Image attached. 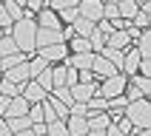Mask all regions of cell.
Here are the masks:
<instances>
[{
  "instance_id": "obj_1",
  "label": "cell",
  "mask_w": 151,
  "mask_h": 136,
  "mask_svg": "<svg viewBox=\"0 0 151 136\" xmlns=\"http://www.w3.org/2000/svg\"><path fill=\"white\" fill-rule=\"evenodd\" d=\"M34 34H37L34 17H23V20L12 23V40L17 42V48L23 51V54H32L34 51Z\"/></svg>"
},
{
  "instance_id": "obj_2",
  "label": "cell",
  "mask_w": 151,
  "mask_h": 136,
  "mask_svg": "<svg viewBox=\"0 0 151 136\" xmlns=\"http://www.w3.org/2000/svg\"><path fill=\"white\" fill-rule=\"evenodd\" d=\"M123 116L131 122L134 127H148L151 122V108H148V96H143V99H134L128 102L126 110H123Z\"/></svg>"
},
{
  "instance_id": "obj_3",
  "label": "cell",
  "mask_w": 151,
  "mask_h": 136,
  "mask_svg": "<svg viewBox=\"0 0 151 136\" xmlns=\"http://www.w3.org/2000/svg\"><path fill=\"white\" fill-rule=\"evenodd\" d=\"M126 85H128V76L117 71L114 76H106L103 82H97V96H103V99H114V96H123Z\"/></svg>"
},
{
  "instance_id": "obj_4",
  "label": "cell",
  "mask_w": 151,
  "mask_h": 136,
  "mask_svg": "<svg viewBox=\"0 0 151 136\" xmlns=\"http://www.w3.org/2000/svg\"><path fill=\"white\" fill-rule=\"evenodd\" d=\"M77 14L97 25L103 20V0H80V3H77Z\"/></svg>"
},
{
  "instance_id": "obj_5",
  "label": "cell",
  "mask_w": 151,
  "mask_h": 136,
  "mask_svg": "<svg viewBox=\"0 0 151 136\" xmlns=\"http://www.w3.org/2000/svg\"><path fill=\"white\" fill-rule=\"evenodd\" d=\"M37 57L43 62H66L68 59V45L66 42H54V45H46V48H37Z\"/></svg>"
},
{
  "instance_id": "obj_6",
  "label": "cell",
  "mask_w": 151,
  "mask_h": 136,
  "mask_svg": "<svg viewBox=\"0 0 151 136\" xmlns=\"http://www.w3.org/2000/svg\"><path fill=\"white\" fill-rule=\"evenodd\" d=\"M34 23H37V28H49V31H60V28H63L57 11H51V8H40V11L34 14Z\"/></svg>"
},
{
  "instance_id": "obj_7",
  "label": "cell",
  "mask_w": 151,
  "mask_h": 136,
  "mask_svg": "<svg viewBox=\"0 0 151 136\" xmlns=\"http://www.w3.org/2000/svg\"><path fill=\"white\" fill-rule=\"evenodd\" d=\"M20 96H23V99L29 102V105H40V102L46 99L49 93L43 91L40 85L34 82V79H29V82H23V85H20Z\"/></svg>"
},
{
  "instance_id": "obj_8",
  "label": "cell",
  "mask_w": 151,
  "mask_h": 136,
  "mask_svg": "<svg viewBox=\"0 0 151 136\" xmlns=\"http://www.w3.org/2000/svg\"><path fill=\"white\" fill-rule=\"evenodd\" d=\"M54 42H66L60 31H49V28H37V34H34V48H46V45H54Z\"/></svg>"
},
{
  "instance_id": "obj_9",
  "label": "cell",
  "mask_w": 151,
  "mask_h": 136,
  "mask_svg": "<svg viewBox=\"0 0 151 136\" xmlns=\"http://www.w3.org/2000/svg\"><path fill=\"white\" fill-rule=\"evenodd\" d=\"M68 91H71V99H74V102H83V105H86L91 96H97V82H91V85L77 82L74 88H68Z\"/></svg>"
},
{
  "instance_id": "obj_10",
  "label": "cell",
  "mask_w": 151,
  "mask_h": 136,
  "mask_svg": "<svg viewBox=\"0 0 151 136\" xmlns=\"http://www.w3.org/2000/svg\"><path fill=\"white\" fill-rule=\"evenodd\" d=\"M106 45L109 48H117V51H128L131 48V37H128V31H111L106 37Z\"/></svg>"
},
{
  "instance_id": "obj_11",
  "label": "cell",
  "mask_w": 151,
  "mask_h": 136,
  "mask_svg": "<svg viewBox=\"0 0 151 136\" xmlns=\"http://www.w3.org/2000/svg\"><path fill=\"white\" fill-rule=\"evenodd\" d=\"M3 79H9V82H14V85H23V82H29L32 76H29V68H26V62H20V65H14V68H9V71H3Z\"/></svg>"
},
{
  "instance_id": "obj_12",
  "label": "cell",
  "mask_w": 151,
  "mask_h": 136,
  "mask_svg": "<svg viewBox=\"0 0 151 136\" xmlns=\"http://www.w3.org/2000/svg\"><path fill=\"white\" fill-rule=\"evenodd\" d=\"M26 113H29V102H26L23 96H14V99L9 102L3 119H17V116H26Z\"/></svg>"
},
{
  "instance_id": "obj_13",
  "label": "cell",
  "mask_w": 151,
  "mask_h": 136,
  "mask_svg": "<svg viewBox=\"0 0 151 136\" xmlns=\"http://www.w3.org/2000/svg\"><path fill=\"white\" fill-rule=\"evenodd\" d=\"M66 130H68V136H86V133H88V122H86V116H68L66 119Z\"/></svg>"
},
{
  "instance_id": "obj_14",
  "label": "cell",
  "mask_w": 151,
  "mask_h": 136,
  "mask_svg": "<svg viewBox=\"0 0 151 136\" xmlns=\"http://www.w3.org/2000/svg\"><path fill=\"white\" fill-rule=\"evenodd\" d=\"M91 59H94V54H71L66 59V65L74 68V71H91Z\"/></svg>"
},
{
  "instance_id": "obj_15",
  "label": "cell",
  "mask_w": 151,
  "mask_h": 136,
  "mask_svg": "<svg viewBox=\"0 0 151 136\" xmlns=\"http://www.w3.org/2000/svg\"><path fill=\"white\" fill-rule=\"evenodd\" d=\"M134 51H137V54H140V59H148V57H151V34H148V28L137 34Z\"/></svg>"
},
{
  "instance_id": "obj_16",
  "label": "cell",
  "mask_w": 151,
  "mask_h": 136,
  "mask_svg": "<svg viewBox=\"0 0 151 136\" xmlns=\"http://www.w3.org/2000/svg\"><path fill=\"white\" fill-rule=\"evenodd\" d=\"M86 122H88V130H106V127L111 125V119H109L106 110H103V113H88Z\"/></svg>"
},
{
  "instance_id": "obj_17",
  "label": "cell",
  "mask_w": 151,
  "mask_h": 136,
  "mask_svg": "<svg viewBox=\"0 0 151 136\" xmlns=\"http://www.w3.org/2000/svg\"><path fill=\"white\" fill-rule=\"evenodd\" d=\"M137 11H140V6H137L134 0H123V3H117V17H120V20H134Z\"/></svg>"
},
{
  "instance_id": "obj_18",
  "label": "cell",
  "mask_w": 151,
  "mask_h": 136,
  "mask_svg": "<svg viewBox=\"0 0 151 136\" xmlns=\"http://www.w3.org/2000/svg\"><path fill=\"white\" fill-rule=\"evenodd\" d=\"M0 6H3V11H6V14H9V20H12V23H17V20H23V17H26L23 6H17L14 0H3Z\"/></svg>"
},
{
  "instance_id": "obj_19",
  "label": "cell",
  "mask_w": 151,
  "mask_h": 136,
  "mask_svg": "<svg viewBox=\"0 0 151 136\" xmlns=\"http://www.w3.org/2000/svg\"><path fill=\"white\" fill-rule=\"evenodd\" d=\"M66 45H68L71 54H91V42L86 40V37H71Z\"/></svg>"
},
{
  "instance_id": "obj_20",
  "label": "cell",
  "mask_w": 151,
  "mask_h": 136,
  "mask_svg": "<svg viewBox=\"0 0 151 136\" xmlns=\"http://www.w3.org/2000/svg\"><path fill=\"white\" fill-rule=\"evenodd\" d=\"M71 28H74V37H91V31H94V23H88V20H83V17H77L74 23H71Z\"/></svg>"
},
{
  "instance_id": "obj_21",
  "label": "cell",
  "mask_w": 151,
  "mask_h": 136,
  "mask_svg": "<svg viewBox=\"0 0 151 136\" xmlns=\"http://www.w3.org/2000/svg\"><path fill=\"white\" fill-rule=\"evenodd\" d=\"M131 25H137L140 31H145V28H148V25H151V6L140 8V11H137V14H134V20H131Z\"/></svg>"
},
{
  "instance_id": "obj_22",
  "label": "cell",
  "mask_w": 151,
  "mask_h": 136,
  "mask_svg": "<svg viewBox=\"0 0 151 136\" xmlns=\"http://www.w3.org/2000/svg\"><path fill=\"white\" fill-rule=\"evenodd\" d=\"M29 59V54H23V51H17V54H9V57H0V65H3V71H9V68L20 65V62H26Z\"/></svg>"
},
{
  "instance_id": "obj_23",
  "label": "cell",
  "mask_w": 151,
  "mask_h": 136,
  "mask_svg": "<svg viewBox=\"0 0 151 136\" xmlns=\"http://www.w3.org/2000/svg\"><path fill=\"white\" fill-rule=\"evenodd\" d=\"M46 105L51 108V113H54L60 122H66V119H68V108L63 105V102H57V99H51V96H46Z\"/></svg>"
},
{
  "instance_id": "obj_24",
  "label": "cell",
  "mask_w": 151,
  "mask_h": 136,
  "mask_svg": "<svg viewBox=\"0 0 151 136\" xmlns=\"http://www.w3.org/2000/svg\"><path fill=\"white\" fill-rule=\"evenodd\" d=\"M17 42L12 40V34H3L0 37V57H9V54H17Z\"/></svg>"
},
{
  "instance_id": "obj_25",
  "label": "cell",
  "mask_w": 151,
  "mask_h": 136,
  "mask_svg": "<svg viewBox=\"0 0 151 136\" xmlns=\"http://www.w3.org/2000/svg\"><path fill=\"white\" fill-rule=\"evenodd\" d=\"M46 65H49V62H43L40 57H32V59H26V68H29V76H32V79H37V76H40V71H43Z\"/></svg>"
},
{
  "instance_id": "obj_26",
  "label": "cell",
  "mask_w": 151,
  "mask_h": 136,
  "mask_svg": "<svg viewBox=\"0 0 151 136\" xmlns=\"http://www.w3.org/2000/svg\"><path fill=\"white\" fill-rule=\"evenodd\" d=\"M26 119H29V127H32V125H43V102H40V105H29Z\"/></svg>"
},
{
  "instance_id": "obj_27",
  "label": "cell",
  "mask_w": 151,
  "mask_h": 136,
  "mask_svg": "<svg viewBox=\"0 0 151 136\" xmlns=\"http://www.w3.org/2000/svg\"><path fill=\"white\" fill-rule=\"evenodd\" d=\"M0 93L9 96V99H14V96H20V85H14V82H9V79L0 76Z\"/></svg>"
},
{
  "instance_id": "obj_28",
  "label": "cell",
  "mask_w": 151,
  "mask_h": 136,
  "mask_svg": "<svg viewBox=\"0 0 151 136\" xmlns=\"http://www.w3.org/2000/svg\"><path fill=\"white\" fill-rule=\"evenodd\" d=\"M80 0H46V8L51 11H63V8H77Z\"/></svg>"
},
{
  "instance_id": "obj_29",
  "label": "cell",
  "mask_w": 151,
  "mask_h": 136,
  "mask_svg": "<svg viewBox=\"0 0 151 136\" xmlns=\"http://www.w3.org/2000/svg\"><path fill=\"white\" fill-rule=\"evenodd\" d=\"M86 108H88V113H103V110L109 108V99H103V96H91V99L86 102Z\"/></svg>"
},
{
  "instance_id": "obj_30",
  "label": "cell",
  "mask_w": 151,
  "mask_h": 136,
  "mask_svg": "<svg viewBox=\"0 0 151 136\" xmlns=\"http://www.w3.org/2000/svg\"><path fill=\"white\" fill-rule=\"evenodd\" d=\"M51 82H54V88H66V65L51 68Z\"/></svg>"
},
{
  "instance_id": "obj_31",
  "label": "cell",
  "mask_w": 151,
  "mask_h": 136,
  "mask_svg": "<svg viewBox=\"0 0 151 136\" xmlns=\"http://www.w3.org/2000/svg\"><path fill=\"white\" fill-rule=\"evenodd\" d=\"M49 96H51V99H57V102H63L66 108L71 105V102H74V99H71V91H68V88H54Z\"/></svg>"
},
{
  "instance_id": "obj_32",
  "label": "cell",
  "mask_w": 151,
  "mask_h": 136,
  "mask_svg": "<svg viewBox=\"0 0 151 136\" xmlns=\"http://www.w3.org/2000/svg\"><path fill=\"white\" fill-rule=\"evenodd\" d=\"M46 136H68V130H66V122H49L46 125Z\"/></svg>"
},
{
  "instance_id": "obj_33",
  "label": "cell",
  "mask_w": 151,
  "mask_h": 136,
  "mask_svg": "<svg viewBox=\"0 0 151 136\" xmlns=\"http://www.w3.org/2000/svg\"><path fill=\"white\" fill-rule=\"evenodd\" d=\"M6 125H9V130H12V136H14V133H20V130H26V127H29V119H26V116L6 119Z\"/></svg>"
},
{
  "instance_id": "obj_34",
  "label": "cell",
  "mask_w": 151,
  "mask_h": 136,
  "mask_svg": "<svg viewBox=\"0 0 151 136\" xmlns=\"http://www.w3.org/2000/svg\"><path fill=\"white\" fill-rule=\"evenodd\" d=\"M131 85H137L143 96H148V91H151V79H148V76H140V74L131 76Z\"/></svg>"
},
{
  "instance_id": "obj_35",
  "label": "cell",
  "mask_w": 151,
  "mask_h": 136,
  "mask_svg": "<svg viewBox=\"0 0 151 136\" xmlns=\"http://www.w3.org/2000/svg\"><path fill=\"white\" fill-rule=\"evenodd\" d=\"M111 125H117V130H120L123 136H128L131 130H134V125H131V122H128L126 116H123V119H117V122H111Z\"/></svg>"
},
{
  "instance_id": "obj_36",
  "label": "cell",
  "mask_w": 151,
  "mask_h": 136,
  "mask_svg": "<svg viewBox=\"0 0 151 136\" xmlns=\"http://www.w3.org/2000/svg\"><path fill=\"white\" fill-rule=\"evenodd\" d=\"M94 28H97V31H100V34H103V37H109V34H111V31H114V25H111V23H109V20H100V23L94 25Z\"/></svg>"
},
{
  "instance_id": "obj_37",
  "label": "cell",
  "mask_w": 151,
  "mask_h": 136,
  "mask_svg": "<svg viewBox=\"0 0 151 136\" xmlns=\"http://www.w3.org/2000/svg\"><path fill=\"white\" fill-rule=\"evenodd\" d=\"M74 85H77V71L66 65V88H74Z\"/></svg>"
},
{
  "instance_id": "obj_38",
  "label": "cell",
  "mask_w": 151,
  "mask_h": 136,
  "mask_svg": "<svg viewBox=\"0 0 151 136\" xmlns=\"http://www.w3.org/2000/svg\"><path fill=\"white\" fill-rule=\"evenodd\" d=\"M137 74H140V76H148V74H151V59H140V65H137Z\"/></svg>"
},
{
  "instance_id": "obj_39",
  "label": "cell",
  "mask_w": 151,
  "mask_h": 136,
  "mask_svg": "<svg viewBox=\"0 0 151 136\" xmlns=\"http://www.w3.org/2000/svg\"><path fill=\"white\" fill-rule=\"evenodd\" d=\"M6 28H12V20H9V14L3 11V6H0V31L6 34Z\"/></svg>"
},
{
  "instance_id": "obj_40",
  "label": "cell",
  "mask_w": 151,
  "mask_h": 136,
  "mask_svg": "<svg viewBox=\"0 0 151 136\" xmlns=\"http://www.w3.org/2000/svg\"><path fill=\"white\" fill-rule=\"evenodd\" d=\"M128 136H151V133H148V127H134Z\"/></svg>"
},
{
  "instance_id": "obj_41",
  "label": "cell",
  "mask_w": 151,
  "mask_h": 136,
  "mask_svg": "<svg viewBox=\"0 0 151 136\" xmlns=\"http://www.w3.org/2000/svg\"><path fill=\"white\" fill-rule=\"evenodd\" d=\"M32 133L34 136H46V125H32Z\"/></svg>"
},
{
  "instance_id": "obj_42",
  "label": "cell",
  "mask_w": 151,
  "mask_h": 136,
  "mask_svg": "<svg viewBox=\"0 0 151 136\" xmlns=\"http://www.w3.org/2000/svg\"><path fill=\"white\" fill-rule=\"evenodd\" d=\"M9 102H12V99H9V96H3V93H0V113H6V108H9Z\"/></svg>"
},
{
  "instance_id": "obj_43",
  "label": "cell",
  "mask_w": 151,
  "mask_h": 136,
  "mask_svg": "<svg viewBox=\"0 0 151 136\" xmlns=\"http://www.w3.org/2000/svg\"><path fill=\"white\" fill-rule=\"evenodd\" d=\"M0 136H12V130H9V125H6V119H0Z\"/></svg>"
},
{
  "instance_id": "obj_44",
  "label": "cell",
  "mask_w": 151,
  "mask_h": 136,
  "mask_svg": "<svg viewBox=\"0 0 151 136\" xmlns=\"http://www.w3.org/2000/svg\"><path fill=\"white\" fill-rule=\"evenodd\" d=\"M106 136H123V133L117 130V125H109V127H106Z\"/></svg>"
},
{
  "instance_id": "obj_45",
  "label": "cell",
  "mask_w": 151,
  "mask_h": 136,
  "mask_svg": "<svg viewBox=\"0 0 151 136\" xmlns=\"http://www.w3.org/2000/svg\"><path fill=\"white\" fill-rule=\"evenodd\" d=\"M134 3H137V6H140V8H145V6H151V0H134Z\"/></svg>"
},
{
  "instance_id": "obj_46",
  "label": "cell",
  "mask_w": 151,
  "mask_h": 136,
  "mask_svg": "<svg viewBox=\"0 0 151 136\" xmlns=\"http://www.w3.org/2000/svg\"><path fill=\"white\" fill-rule=\"evenodd\" d=\"M14 136H34V133H32V127H26V130H20V133H14Z\"/></svg>"
},
{
  "instance_id": "obj_47",
  "label": "cell",
  "mask_w": 151,
  "mask_h": 136,
  "mask_svg": "<svg viewBox=\"0 0 151 136\" xmlns=\"http://www.w3.org/2000/svg\"><path fill=\"white\" fill-rule=\"evenodd\" d=\"M106 3H114V6H117V3H123V0H106Z\"/></svg>"
},
{
  "instance_id": "obj_48",
  "label": "cell",
  "mask_w": 151,
  "mask_h": 136,
  "mask_svg": "<svg viewBox=\"0 0 151 136\" xmlns=\"http://www.w3.org/2000/svg\"><path fill=\"white\" fill-rule=\"evenodd\" d=\"M0 76H3V65H0Z\"/></svg>"
},
{
  "instance_id": "obj_49",
  "label": "cell",
  "mask_w": 151,
  "mask_h": 136,
  "mask_svg": "<svg viewBox=\"0 0 151 136\" xmlns=\"http://www.w3.org/2000/svg\"><path fill=\"white\" fill-rule=\"evenodd\" d=\"M0 37H3V31H0Z\"/></svg>"
},
{
  "instance_id": "obj_50",
  "label": "cell",
  "mask_w": 151,
  "mask_h": 136,
  "mask_svg": "<svg viewBox=\"0 0 151 136\" xmlns=\"http://www.w3.org/2000/svg\"><path fill=\"white\" fill-rule=\"evenodd\" d=\"M103 3H106V0H103Z\"/></svg>"
},
{
  "instance_id": "obj_51",
  "label": "cell",
  "mask_w": 151,
  "mask_h": 136,
  "mask_svg": "<svg viewBox=\"0 0 151 136\" xmlns=\"http://www.w3.org/2000/svg\"><path fill=\"white\" fill-rule=\"evenodd\" d=\"M0 3H3V0H0Z\"/></svg>"
}]
</instances>
